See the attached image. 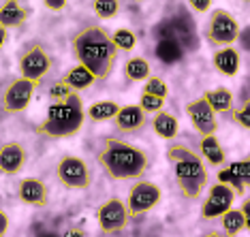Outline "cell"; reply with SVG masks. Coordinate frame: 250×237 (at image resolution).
Here are the masks:
<instances>
[{"label": "cell", "mask_w": 250, "mask_h": 237, "mask_svg": "<svg viewBox=\"0 0 250 237\" xmlns=\"http://www.w3.org/2000/svg\"><path fill=\"white\" fill-rule=\"evenodd\" d=\"M62 237H86V233H83L82 229H77V227H71V229H66L64 233H62Z\"/></svg>", "instance_id": "obj_35"}, {"label": "cell", "mask_w": 250, "mask_h": 237, "mask_svg": "<svg viewBox=\"0 0 250 237\" xmlns=\"http://www.w3.org/2000/svg\"><path fill=\"white\" fill-rule=\"evenodd\" d=\"M199 158L206 160L208 165H212V167H223L225 165L227 154H225L223 143L218 141L216 135H206V137L199 139Z\"/></svg>", "instance_id": "obj_18"}, {"label": "cell", "mask_w": 250, "mask_h": 237, "mask_svg": "<svg viewBox=\"0 0 250 237\" xmlns=\"http://www.w3.org/2000/svg\"><path fill=\"white\" fill-rule=\"evenodd\" d=\"M66 2H69V0H43V4L49 11H62L66 7Z\"/></svg>", "instance_id": "obj_33"}, {"label": "cell", "mask_w": 250, "mask_h": 237, "mask_svg": "<svg viewBox=\"0 0 250 237\" xmlns=\"http://www.w3.org/2000/svg\"><path fill=\"white\" fill-rule=\"evenodd\" d=\"M28 154L26 148L18 141H9L0 148V173L2 176H18L26 167Z\"/></svg>", "instance_id": "obj_15"}, {"label": "cell", "mask_w": 250, "mask_h": 237, "mask_svg": "<svg viewBox=\"0 0 250 237\" xmlns=\"http://www.w3.org/2000/svg\"><path fill=\"white\" fill-rule=\"evenodd\" d=\"M133 2H144V0H133Z\"/></svg>", "instance_id": "obj_39"}, {"label": "cell", "mask_w": 250, "mask_h": 237, "mask_svg": "<svg viewBox=\"0 0 250 237\" xmlns=\"http://www.w3.org/2000/svg\"><path fill=\"white\" fill-rule=\"evenodd\" d=\"M71 54L94 75L96 81H103L113 73V66L118 62V49L111 41V32L99 24H88L79 28L71 37Z\"/></svg>", "instance_id": "obj_1"}, {"label": "cell", "mask_w": 250, "mask_h": 237, "mask_svg": "<svg viewBox=\"0 0 250 237\" xmlns=\"http://www.w3.org/2000/svg\"><path fill=\"white\" fill-rule=\"evenodd\" d=\"M139 107L146 111V114H158V111L165 109V99H158V97H152V94L141 92Z\"/></svg>", "instance_id": "obj_30"}, {"label": "cell", "mask_w": 250, "mask_h": 237, "mask_svg": "<svg viewBox=\"0 0 250 237\" xmlns=\"http://www.w3.org/2000/svg\"><path fill=\"white\" fill-rule=\"evenodd\" d=\"M18 197L21 203L30 207H45L47 205V199H49V193H47V186H45L41 179L37 178H24L18 186Z\"/></svg>", "instance_id": "obj_16"}, {"label": "cell", "mask_w": 250, "mask_h": 237, "mask_svg": "<svg viewBox=\"0 0 250 237\" xmlns=\"http://www.w3.org/2000/svg\"><path fill=\"white\" fill-rule=\"evenodd\" d=\"M220 220H223V235L225 237H235V235H240L244 229H248V224H246V220H244L242 212L233 210V207L227 214H223Z\"/></svg>", "instance_id": "obj_25"}, {"label": "cell", "mask_w": 250, "mask_h": 237, "mask_svg": "<svg viewBox=\"0 0 250 237\" xmlns=\"http://www.w3.org/2000/svg\"><path fill=\"white\" fill-rule=\"evenodd\" d=\"M152 131L165 141H173L180 133V122L173 114H169V111L163 109V111H158V114H154V118H152Z\"/></svg>", "instance_id": "obj_21"}, {"label": "cell", "mask_w": 250, "mask_h": 237, "mask_svg": "<svg viewBox=\"0 0 250 237\" xmlns=\"http://www.w3.org/2000/svg\"><path fill=\"white\" fill-rule=\"evenodd\" d=\"M111 41L116 45L118 52H130V49H135V45H137V35H135L130 28H118L116 32H111Z\"/></svg>", "instance_id": "obj_26"}, {"label": "cell", "mask_w": 250, "mask_h": 237, "mask_svg": "<svg viewBox=\"0 0 250 237\" xmlns=\"http://www.w3.org/2000/svg\"><path fill=\"white\" fill-rule=\"evenodd\" d=\"M240 24L227 9H214L206 26V39L212 47H229L240 37Z\"/></svg>", "instance_id": "obj_6"}, {"label": "cell", "mask_w": 250, "mask_h": 237, "mask_svg": "<svg viewBox=\"0 0 250 237\" xmlns=\"http://www.w3.org/2000/svg\"><path fill=\"white\" fill-rule=\"evenodd\" d=\"M35 88H37V83L28 81V79H21V77L13 79V81L4 88L2 99H0L2 111L4 114H11V116L26 111L32 100V94H35Z\"/></svg>", "instance_id": "obj_10"}, {"label": "cell", "mask_w": 250, "mask_h": 237, "mask_svg": "<svg viewBox=\"0 0 250 237\" xmlns=\"http://www.w3.org/2000/svg\"><path fill=\"white\" fill-rule=\"evenodd\" d=\"M186 116H188L192 128H195L201 137L216 135V131H218V118H216V114L212 111V107L203 100V97L190 100V103L186 105Z\"/></svg>", "instance_id": "obj_11"}, {"label": "cell", "mask_w": 250, "mask_h": 237, "mask_svg": "<svg viewBox=\"0 0 250 237\" xmlns=\"http://www.w3.org/2000/svg\"><path fill=\"white\" fill-rule=\"evenodd\" d=\"M201 237H225V235L220 233V231H206Z\"/></svg>", "instance_id": "obj_38"}, {"label": "cell", "mask_w": 250, "mask_h": 237, "mask_svg": "<svg viewBox=\"0 0 250 237\" xmlns=\"http://www.w3.org/2000/svg\"><path fill=\"white\" fill-rule=\"evenodd\" d=\"M248 179H250V162L248 160L231 162V165H227L218 171V184H225L227 188H231L235 197H244Z\"/></svg>", "instance_id": "obj_13"}, {"label": "cell", "mask_w": 250, "mask_h": 237, "mask_svg": "<svg viewBox=\"0 0 250 237\" xmlns=\"http://www.w3.org/2000/svg\"><path fill=\"white\" fill-rule=\"evenodd\" d=\"M203 100L212 107L214 114H223V116H229L233 105V94L229 88H216V90H208L203 92Z\"/></svg>", "instance_id": "obj_22"}, {"label": "cell", "mask_w": 250, "mask_h": 237, "mask_svg": "<svg viewBox=\"0 0 250 237\" xmlns=\"http://www.w3.org/2000/svg\"><path fill=\"white\" fill-rule=\"evenodd\" d=\"M229 118H231V120L235 122L240 128L248 131V128H250V103H248V100H244L240 107H233Z\"/></svg>", "instance_id": "obj_28"}, {"label": "cell", "mask_w": 250, "mask_h": 237, "mask_svg": "<svg viewBox=\"0 0 250 237\" xmlns=\"http://www.w3.org/2000/svg\"><path fill=\"white\" fill-rule=\"evenodd\" d=\"M233 201H235V195H233L231 188H227L225 184L216 182L208 193V199L203 201L201 205V218L203 220H216L223 214H227L231 210Z\"/></svg>", "instance_id": "obj_12"}, {"label": "cell", "mask_w": 250, "mask_h": 237, "mask_svg": "<svg viewBox=\"0 0 250 237\" xmlns=\"http://www.w3.org/2000/svg\"><path fill=\"white\" fill-rule=\"evenodd\" d=\"M120 105L116 100H99V103H92L86 109V118L94 124H101V122H109L113 120V116L118 114Z\"/></svg>", "instance_id": "obj_23"}, {"label": "cell", "mask_w": 250, "mask_h": 237, "mask_svg": "<svg viewBox=\"0 0 250 237\" xmlns=\"http://www.w3.org/2000/svg\"><path fill=\"white\" fill-rule=\"evenodd\" d=\"M163 199V190L158 188L154 182H147V179H137L133 184L128 193V199L124 201L126 203V210L130 218H137L144 216V214L152 212L154 207L161 203Z\"/></svg>", "instance_id": "obj_7"}, {"label": "cell", "mask_w": 250, "mask_h": 237, "mask_svg": "<svg viewBox=\"0 0 250 237\" xmlns=\"http://www.w3.org/2000/svg\"><path fill=\"white\" fill-rule=\"evenodd\" d=\"M144 92H146V94H152V97H158V99H165V100H167L169 88H167V83H165L161 77H152V75H150V77L146 79Z\"/></svg>", "instance_id": "obj_29"}, {"label": "cell", "mask_w": 250, "mask_h": 237, "mask_svg": "<svg viewBox=\"0 0 250 237\" xmlns=\"http://www.w3.org/2000/svg\"><path fill=\"white\" fill-rule=\"evenodd\" d=\"M7 37H9V30H7V28L0 26V49H2V47H4V43H7Z\"/></svg>", "instance_id": "obj_37"}, {"label": "cell", "mask_w": 250, "mask_h": 237, "mask_svg": "<svg viewBox=\"0 0 250 237\" xmlns=\"http://www.w3.org/2000/svg\"><path fill=\"white\" fill-rule=\"evenodd\" d=\"M18 69L21 79H28L32 83H41L47 77V73L52 71V56L47 54V49L39 41H32L21 49Z\"/></svg>", "instance_id": "obj_5"}, {"label": "cell", "mask_w": 250, "mask_h": 237, "mask_svg": "<svg viewBox=\"0 0 250 237\" xmlns=\"http://www.w3.org/2000/svg\"><path fill=\"white\" fill-rule=\"evenodd\" d=\"M7 229H9V216L4 210H0V237L7 235Z\"/></svg>", "instance_id": "obj_34"}, {"label": "cell", "mask_w": 250, "mask_h": 237, "mask_svg": "<svg viewBox=\"0 0 250 237\" xmlns=\"http://www.w3.org/2000/svg\"><path fill=\"white\" fill-rule=\"evenodd\" d=\"M96 162L103 169L105 176L116 182L141 179L150 169V156L146 150L116 137L103 139L99 152H96Z\"/></svg>", "instance_id": "obj_2"}, {"label": "cell", "mask_w": 250, "mask_h": 237, "mask_svg": "<svg viewBox=\"0 0 250 237\" xmlns=\"http://www.w3.org/2000/svg\"><path fill=\"white\" fill-rule=\"evenodd\" d=\"M83 120H86V109H83L82 97L71 94L69 99L56 100L47 107V118L37 124L35 131L47 139H69L82 131Z\"/></svg>", "instance_id": "obj_4"}, {"label": "cell", "mask_w": 250, "mask_h": 237, "mask_svg": "<svg viewBox=\"0 0 250 237\" xmlns=\"http://www.w3.org/2000/svg\"><path fill=\"white\" fill-rule=\"evenodd\" d=\"M71 94H75L71 88H66L62 81H56L52 88H49V92H47V97L52 103H56V100H64V99H69Z\"/></svg>", "instance_id": "obj_31"}, {"label": "cell", "mask_w": 250, "mask_h": 237, "mask_svg": "<svg viewBox=\"0 0 250 237\" xmlns=\"http://www.w3.org/2000/svg\"><path fill=\"white\" fill-rule=\"evenodd\" d=\"M188 4L195 13H206L212 7V0H188Z\"/></svg>", "instance_id": "obj_32"}, {"label": "cell", "mask_w": 250, "mask_h": 237, "mask_svg": "<svg viewBox=\"0 0 250 237\" xmlns=\"http://www.w3.org/2000/svg\"><path fill=\"white\" fill-rule=\"evenodd\" d=\"M96 220H99V227L105 235H113V233H120L122 229H126L128 224V210H126V203L118 197H111L101 203L99 212H96Z\"/></svg>", "instance_id": "obj_9"}, {"label": "cell", "mask_w": 250, "mask_h": 237, "mask_svg": "<svg viewBox=\"0 0 250 237\" xmlns=\"http://www.w3.org/2000/svg\"><path fill=\"white\" fill-rule=\"evenodd\" d=\"M92 11L96 18L101 20H111L120 13V0H94Z\"/></svg>", "instance_id": "obj_27"}, {"label": "cell", "mask_w": 250, "mask_h": 237, "mask_svg": "<svg viewBox=\"0 0 250 237\" xmlns=\"http://www.w3.org/2000/svg\"><path fill=\"white\" fill-rule=\"evenodd\" d=\"M150 62L146 58H141V56H135V58L126 60V64H124V79L126 81H146L147 77H150Z\"/></svg>", "instance_id": "obj_24"}, {"label": "cell", "mask_w": 250, "mask_h": 237, "mask_svg": "<svg viewBox=\"0 0 250 237\" xmlns=\"http://www.w3.org/2000/svg\"><path fill=\"white\" fill-rule=\"evenodd\" d=\"M169 165L173 169L175 184L180 188V195L188 201H195L208 186V169L206 162L199 158V154L186 143L171 141L165 150Z\"/></svg>", "instance_id": "obj_3"}, {"label": "cell", "mask_w": 250, "mask_h": 237, "mask_svg": "<svg viewBox=\"0 0 250 237\" xmlns=\"http://www.w3.org/2000/svg\"><path fill=\"white\" fill-rule=\"evenodd\" d=\"M240 212H242V216H244V220H246V224L250 227V201L246 199L242 203V207H240Z\"/></svg>", "instance_id": "obj_36"}, {"label": "cell", "mask_w": 250, "mask_h": 237, "mask_svg": "<svg viewBox=\"0 0 250 237\" xmlns=\"http://www.w3.org/2000/svg\"><path fill=\"white\" fill-rule=\"evenodd\" d=\"M60 81L64 83L66 88H71L75 94H79V92H83V90L92 88L96 79H94V75L88 69H83L82 64H75V66H71L64 75H62Z\"/></svg>", "instance_id": "obj_19"}, {"label": "cell", "mask_w": 250, "mask_h": 237, "mask_svg": "<svg viewBox=\"0 0 250 237\" xmlns=\"http://www.w3.org/2000/svg\"><path fill=\"white\" fill-rule=\"evenodd\" d=\"M147 114L141 109L139 105H120L118 114L113 116V126L124 135H135L141 133L147 126Z\"/></svg>", "instance_id": "obj_14"}, {"label": "cell", "mask_w": 250, "mask_h": 237, "mask_svg": "<svg viewBox=\"0 0 250 237\" xmlns=\"http://www.w3.org/2000/svg\"><path fill=\"white\" fill-rule=\"evenodd\" d=\"M240 52H237L233 45H229V47H220L216 49L214 56H212V64L214 69L220 73V75L225 77H235L237 71H240Z\"/></svg>", "instance_id": "obj_17"}, {"label": "cell", "mask_w": 250, "mask_h": 237, "mask_svg": "<svg viewBox=\"0 0 250 237\" xmlns=\"http://www.w3.org/2000/svg\"><path fill=\"white\" fill-rule=\"evenodd\" d=\"M28 20V11L20 4V0H4L0 4V26L11 30V28H20Z\"/></svg>", "instance_id": "obj_20"}, {"label": "cell", "mask_w": 250, "mask_h": 237, "mask_svg": "<svg viewBox=\"0 0 250 237\" xmlns=\"http://www.w3.org/2000/svg\"><path fill=\"white\" fill-rule=\"evenodd\" d=\"M56 178L62 186L73 190H86L92 184V176H90L88 165L77 156H64L56 165Z\"/></svg>", "instance_id": "obj_8"}]
</instances>
